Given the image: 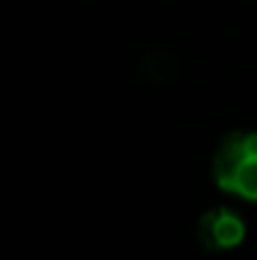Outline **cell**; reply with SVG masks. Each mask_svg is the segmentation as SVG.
I'll use <instances>...</instances> for the list:
<instances>
[{"label": "cell", "mask_w": 257, "mask_h": 260, "mask_svg": "<svg viewBox=\"0 0 257 260\" xmlns=\"http://www.w3.org/2000/svg\"><path fill=\"white\" fill-rule=\"evenodd\" d=\"M199 238L209 250H227L242 243L245 225L232 210H212L199 220Z\"/></svg>", "instance_id": "6da1fadb"}, {"label": "cell", "mask_w": 257, "mask_h": 260, "mask_svg": "<svg viewBox=\"0 0 257 260\" xmlns=\"http://www.w3.org/2000/svg\"><path fill=\"white\" fill-rule=\"evenodd\" d=\"M222 189L225 192H235V194L255 202L257 200V157H245Z\"/></svg>", "instance_id": "7a4b0ae2"}]
</instances>
